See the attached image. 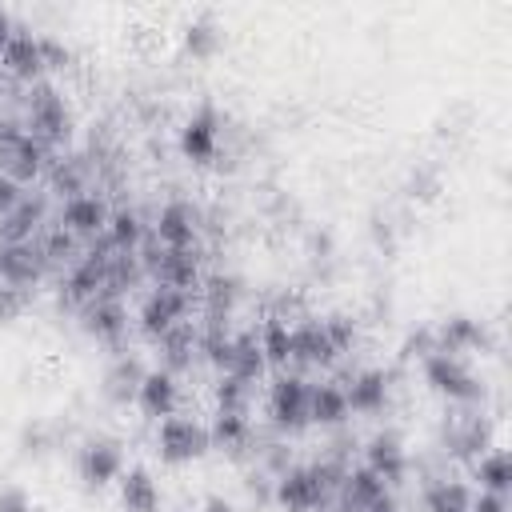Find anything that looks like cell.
I'll list each match as a JSON object with an SVG mask.
<instances>
[{"instance_id": "cell-23", "label": "cell", "mask_w": 512, "mask_h": 512, "mask_svg": "<svg viewBox=\"0 0 512 512\" xmlns=\"http://www.w3.org/2000/svg\"><path fill=\"white\" fill-rule=\"evenodd\" d=\"M348 416H352V412H348L344 388H340L336 380L312 384V392H308V420H312V424H320V428H340Z\"/></svg>"}, {"instance_id": "cell-26", "label": "cell", "mask_w": 512, "mask_h": 512, "mask_svg": "<svg viewBox=\"0 0 512 512\" xmlns=\"http://www.w3.org/2000/svg\"><path fill=\"white\" fill-rule=\"evenodd\" d=\"M264 368H268V360H264V352H260V336H256V332H236L228 368H224L220 376H236V380H244V384H256V380L264 376Z\"/></svg>"}, {"instance_id": "cell-36", "label": "cell", "mask_w": 512, "mask_h": 512, "mask_svg": "<svg viewBox=\"0 0 512 512\" xmlns=\"http://www.w3.org/2000/svg\"><path fill=\"white\" fill-rule=\"evenodd\" d=\"M56 448V424L48 420H28L20 428V452L24 456H48Z\"/></svg>"}, {"instance_id": "cell-19", "label": "cell", "mask_w": 512, "mask_h": 512, "mask_svg": "<svg viewBox=\"0 0 512 512\" xmlns=\"http://www.w3.org/2000/svg\"><path fill=\"white\" fill-rule=\"evenodd\" d=\"M0 68L12 76V80H28L36 84L48 68H44V52H40V36H32L28 28H16L12 40L4 44L0 52Z\"/></svg>"}, {"instance_id": "cell-3", "label": "cell", "mask_w": 512, "mask_h": 512, "mask_svg": "<svg viewBox=\"0 0 512 512\" xmlns=\"http://www.w3.org/2000/svg\"><path fill=\"white\" fill-rule=\"evenodd\" d=\"M72 128H76V120H72V108H68V100L60 96V88L48 84V80H36L32 92H28L24 132H28L32 140H40L44 148H60V144L72 140Z\"/></svg>"}, {"instance_id": "cell-18", "label": "cell", "mask_w": 512, "mask_h": 512, "mask_svg": "<svg viewBox=\"0 0 512 512\" xmlns=\"http://www.w3.org/2000/svg\"><path fill=\"white\" fill-rule=\"evenodd\" d=\"M364 468H368L372 476H380L388 488L400 484V480L408 476V452H404V440H400L392 428L376 432V436L364 444Z\"/></svg>"}, {"instance_id": "cell-32", "label": "cell", "mask_w": 512, "mask_h": 512, "mask_svg": "<svg viewBox=\"0 0 512 512\" xmlns=\"http://www.w3.org/2000/svg\"><path fill=\"white\" fill-rule=\"evenodd\" d=\"M260 352H264V360L268 364H276V368H288V348H292V324H284L280 316H272L260 332Z\"/></svg>"}, {"instance_id": "cell-25", "label": "cell", "mask_w": 512, "mask_h": 512, "mask_svg": "<svg viewBox=\"0 0 512 512\" xmlns=\"http://www.w3.org/2000/svg\"><path fill=\"white\" fill-rule=\"evenodd\" d=\"M208 440H212V448H224V452L240 456L252 444V420H248V412H224V408H216L212 412V424H208Z\"/></svg>"}, {"instance_id": "cell-42", "label": "cell", "mask_w": 512, "mask_h": 512, "mask_svg": "<svg viewBox=\"0 0 512 512\" xmlns=\"http://www.w3.org/2000/svg\"><path fill=\"white\" fill-rule=\"evenodd\" d=\"M24 308H28V292H20V288H12V284H0V324L20 320Z\"/></svg>"}, {"instance_id": "cell-30", "label": "cell", "mask_w": 512, "mask_h": 512, "mask_svg": "<svg viewBox=\"0 0 512 512\" xmlns=\"http://www.w3.org/2000/svg\"><path fill=\"white\" fill-rule=\"evenodd\" d=\"M200 292H204L208 316H232V308H236L240 296H244V284H240V276H232V272H216V276L204 280Z\"/></svg>"}, {"instance_id": "cell-33", "label": "cell", "mask_w": 512, "mask_h": 512, "mask_svg": "<svg viewBox=\"0 0 512 512\" xmlns=\"http://www.w3.org/2000/svg\"><path fill=\"white\" fill-rule=\"evenodd\" d=\"M440 192H444V176H440L436 164H416V168L404 176V196L416 200V204H432Z\"/></svg>"}, {"instance_id": "cell-21", "label": "cell", "mask_w": 512, "mask_h": 512, "mask_svg": "<svg viewBox=\"0 0 512 512\" xmlns=\"http://www.w3.org/2000/svg\"><path fill=\"white\" fill-rule=\"evenodd\" d=\"M44 160H48V148L24 132L12 148H4V152H0V172H4V176H12V180L24 188L28 180H36V176L44 172Z\"/></svg>"}, {"instance_id": "cell-16", "label": "cell", "mask_w": 512, "mask_h": 512, "mask_svg": "<svg viewBox=\"0 0 512 512\" xmlns=\"http://www.w3.org/2000/svg\"><path fill=\"white\" fill-rule=\"evenodd\" d=\"M444 444L460 460H476L480 452L492 448V420L484 412H456L452 424H444Z\"/></svg>"}, {"instance_id": "cell-11", "label": "cell", "mask_w": 512, "mask_h": 512, "mask_svg": "<svg viewBox=\"0 0 512 512\" xmlns=\"http://www.w3.org/2000/svg\"><path fill=\"white\" fill-rule=\"evenodd\" d=\"M340 360L336 344L324 332V320L304 316L300 324H292V348H288V364L296 368H332Z\"/></svg>"}, {"instance_id": "cell-15", "label": "cell", "mask_w": 512, "mask_h": 512, "mask_svg": "<svg viewBox=\"0 0 512 512\" xmlns=\"http://www.w3.org/2000/svg\"><path fill=\"white\" fill-rule=\"evenodd\" d=\"M136 408H140V416L144 420H164V416H176V408H180V384H176V372H168V368H148L144 372V380H140V388H136V400H132Z\"/></svg>"}, {"instance_id": "cell-5", "label": "cell", "mask_w": 512, "mask_h": 512, "mask_svg": "<svg viewBox=\"0 0 512 512\" xmlns=\"http://www.w3.org/2000/svg\"><path fill=\"white\" fill-rule=\"evenodd\" d=\"M152 444H156V456H160L164 464H192V460H200V456L212 448L208 424H200V420H192V416H164V420L156 424Z\"/></svg>"}, {"instance_id": "cell-22", "label": "cell", "mask_w": 512, "mask_h": 512, "mask_svg": "<svg viewBox=\"0 0 512 512\" xmlns=\"http://www.w3.org/2000/svg\"><path fill=\"white\" fill-rule=\"evenodd\" d=\"M144 364L136 360V356H128V352H120L112 364H108V372H104V396H108V404H116V408H124V404H132L136 400V388H140V380H144Z\"/></svg>"}, {"instance_id": "cell-46", "label": "cell", "mask_w": 512, "mask_h": 512, "mask_svg": "<svg viewBox=\"0 0 512 512\" xmlns=\"http://www.w3.org/2000/svg\"><path fill=\"white\" fill-rule=\"evenodd\" d=\"M20 136H24V124H16V120L0 116V152H4V148H12Z\"/></svg>"}, {"instance_id": "cell-45", "label": "cell", "mask_w": 512, "mask_h": 512, "mask_svg": "<svg viewBox=\"0 0 512 512\" xmlns=\"http://www.w3.org/2000/svg\"><path fill=\"white\" fill-rule=\"evenodd\" d=\"M468 512H508V496L496 492H472V508Z\"/></svg>"}, {"instance_id": "cell-39", "label": "cell", "mask_w": 512, "mask_h": 512, "mask_svg": "<svg viewBox=\"0 0 512 512\" xmlns=\"http://www.w3.org/2000/svg\"><path fill=\"white\" fill-rule=\"evenodd\" d=\"M432 352H436V328H432V324L412 328V332L404 336V344H400V356H404V360H424V356H432Z\"/></svg>"}, {"instance_id": "cell-13", "label": "cell", "mask_w": 512, "mask_h": 512, "mask_svg": "<svg viewBox=\"0 0 512 512\" xmlns=\"http://www.w3.org/2000/svg\"><path fill=\"white\" fill-rule=\"evenodd\" d=\"M48 272V260L36 240L28 244H0V284H12L20 292H32Z\"/></svg>"}, {"instance_id": "cell-6", "label": "cell", "mask_w": 512, "mask_h": 512, "mask_svg": "<svg viewBox=\"0 0 512 512\" xmlns=\"http://www.w3.org/2000/svg\"><path fill=\"white\" fill-rule=\"evenodd\" d=\"M308 392H312V384L300 372H280L268 384V420L280 432H304L312 424L308 420Z\"/></svg>"}, {"instance_id": "cell-34", "label": "cell", "mask_w": 512, "mask_h": 512, "mask_svg": "<svg viewBox=\"0 0 512 512\" xmlns=\"http://www.w3.org/2000/svg\"><path fill=\"white\" fill-rule=\"evenodd\" d=\"M160 348H164V368L168 372H176V368H184V364H192V348L200 344V336L192 332V324H176L164 340H156Z\"/></svg>"}, {"instance_id": "cell-31", "label": "cell", "mask_w": 512, "mask_h": 512, "mask_svg": "<svg viewBox=\"0 0 512 512\" xmlns=\"http://www.w3.org/2000/svg\"><path fill=\"white\" fill-rule=\"evenodd\" d=\"M108 244L112 248H120V252H136L140 248V240H144V224H140V216L132 212V208H116L112 216H108Z\"/></svg>"}, {"instance_id": "cell-35", "label": "cell", "mask_w": 512, "mask_h": 512, "mask_svg": "<svg viewBox=\"0 0 512 512\" xmlns=\"http://www.w3.org/2000/svg\"><path fill=\"white\" fill-rule=\"evenodd\" d=\"M84 180H88V168L80 156H68V160H56L52 164V192H60L64 200L68 196H80L84 192Z\"/></svg>"}, {"instance_id": "cell-29", "label": "cell", "mask_w": 512, "mask_h": 512, "mask_svg": "<svg viewBox=\"0 0 512 512\" xmlns=\"http://www.w3.org/2000/svg\"><path fill=\"white\" fill-rule=\"evenodd\" d=\"M424 512H468L472 508V488L464 480H432L420 496Z\"/></svg>"}, {"instance_id": "cell-9", "label": "cell", "mask_w": 512, "mask_h": 512, "mask_svg": "<svg viewBox=\"0 0 512 512\" xmlns=\"http://www.w3.org/2000/svg\"><path fill=\"white\" fill-rule=\"evenodd\" d=\"M188 304H192V292H180V288H164V284H156V288L144 296L140 312H136L140 332H144L148 340H164L176 324H184Z\"/></svg>"}, {"instance_id": "cell-41", "label": "cell", "mask_w": 512, "mask_h": 512, "mask_svg": "<svg viewBox=\"0 0 512 512\" xmlns=\"http://www.w3.org/2000/svg\"><path fill=\"white\" fill-rule=\"evenodd\" d=\"M0 512H40L24 484H0Z\"/></svg>"}, {"instance_id": "cell-12", "label": "cell", "mask_w": 512, "mask_h": 512, "mask_svg": "<svg viewBox=\"0 0 512 512\" xmlns=\"http://www.w3.org/2000/svg\"><path fill=\"white\" fill-rule=\"evenodd\" d=\"M344 388V400H348V412L356 416H376L388 408V396H392V372L384 368H360L352 372L348 380H336Z\"/></svg>"}, {"instance_id": "cell-10", "label": "cell", "mask_w": 512, "mask_h": 512, "mask_svg": "<svg viewBox=\"0 0 512 512\" xmlns=\"http://www.w3.org/2000/svg\"><path fill=\"white\" fill-rule=\"evenodd\" d=\"M108 204L96 196V192H80V196H68L60 204V220L56 228H64L72 240H96L108 232Z\"/></svg>"}, {"instance_id": "cell-8", "label": "cell", "mask_w": 512, "mask_h": 512, "mask_svg": "<svg viewBox=\"0 0 512 512\" xmlns=\"http://www.w3.org/2000/svg\"><path fill=\"white\" fill-rule=\"evenodd\" d=\"M436 328V348L440 352H456V356H488V352H496V336H492V328L484 324V320H476V316H468V312H452V316H444L440 324H432Z\"/></svg>"}, {"instance_id": "cell-1", "label": "cell", "mask_w": 512, "mask_h": 512, "mask_svg": "<svg viewBox=\"0 0 512 512\" xmlns=\"http://www.w3.org/2000/svg\"><path fill=\"white\" fill-rule=\"evenodd\" d=\"M344 464L340 460H316V464H288L276 480H272V504H280L284 512H316L324 508L340 480H344Z\"/></svg>"}, {"instance_id": "cell-50", "label": "cell", "mask_w": 512, "mask_h": 512, "mask_svg": "<svg viewBox=\"0 0 512 512\" xmlns=\"http://www.w3.org/2000/svg\"><path fill=\"white\" fill-rule=\"evenodd\" d=\"M176 512H192V508H176Z\"/></svg>"}, {"instance_id": "cell-48", "label": "cell", "mask_w": 512, "mask_h": 512, "mask_svg": "<svg viewBox=\"0 0 512 512\" xmlns=\"http://www.w3.org/2000/svg\"><path fill=\"white\" fill-rule=\"evenodd\" d=\"M12 32H16V24H12V16H8V8H0V52H4V44L12 40Z\"/></svg>"}, {"instance_id": "cell-4", "label": "cell", "mask_w": 512, "mask_h": 512, "mask_svg": "<svg viewBox=\"0 0 512 512\" xmlns=\"http://www.w3.org/2000/svg\"><path fill=\"white\" fill-rule=\"evenodd\" d=\"M180 156L196 168H208L220 160V144H224V116L212 100H204L184 124H180Z\"/></svg>"}, {"instance_id": "cell-20", "label": "cell", "mask_w": 512, "mask_h": 512, "mask_svg": "<svg viewBox=\"0 0 512 512\" xmlns=\"http://www.w3.org/2000/svg\"><path fill=\"white\" fill-rule=\"evenodd\" d=\"M116 496L124 512H160V484L144 464H132L116 480Z\"/></svg>"}, {"instance_id": "cell-14", "label": "cell", "mask_w": 512, "mask_h": 512, "mask_svg": "<svg viewBox=\"0 0 512 512\" xmlns=\"http://www.w3.org/2000/svg\"><path fill=\"white\" fill-rule=\"evenodd\" d=\"M80 320H84V332L96 340V344H108L116 348L124 336H128V308L120 296H96L80 308Z\"/></svg>"}, {"instance_id": "cell-27", "label": "cell", "mask_w": 512, "mask_h": 512, "mask_svg": "<svg viewBox=\"0 0 512 512\" xmlns=\"http://www.w3.org/2000/svg\"><path fill=\"white\" fill-rule=\"evenodd\" d=\"M44 220V196H28L0 220V244H28Z\"/></svg>"}, {"instance_id": "cell-2", "label": "cell", "mask_w": 512, "mask_h": 512, "mask_svg": "<svg viewBox=\"0 0 512 512\" xmlns=\"http://www.w3.org/2000/svg\"><path fill=\"white\" fill-rule=\"evenodd\" d=\"M420 368H424V384H428L436 396H444L448 404H460V408L484 404V392H488V388H484V380L476 376L472 360L436 348L432 356L420 360Z\"/></svg>"}, {"instance_id": "cell-24", "label": "cell", "mask_w": 512, "mask_h": 512, "mask_svg": "<svg viewBox=\"0 0 512 512\" xmlns=\"http://www.w3.org/2000/svg\"><path fill=\"white\" fill-rule=\"evenodd\" d=\"M180 44H184V52H188L192 60H212V56L220 52V44H224V28H220L216 12H196V16L184 24Z\"/></svg>"}, {"instance_id": "cell-44", "label": "cell", "mask_w": 512, "mask_h": 512, "mask_svg": "<svg viewBox=\"0 0 512 512\" xmlns=\"http://www.w3.org/2000/svg\"><path fill=\"white\" fill-rule=\"evenodd\" d=\"M20 200H24V188H20L12 176H4V172H0V220H4Z\"/></svg>"}, {"instance_id": "cell-7", "label": "cell", "mask_w": 512, "mask_h": 512, "mask_svg": "<svg viewBox=\"0 0 512 512\" xmlns=\"http://www.w3.org/2000/svg\"><path fill=\"white\" fill-rule=\"evenodd\" d=\"M124 444L116 436H88L80 448H76V476L84 480V488L100 492L108 484L120 480L124 472Z\"/></svg>"}, {"instance_id": "cell-17", "label": "cell", "mask_w": 512, "mask_h": 512, "mask_svg": "<svg viewBox=\"0 0 512 512\" xmlns=\"http://www.w3.org/2000/svg\"><path fill=\"white\" fill-rule=\"evenodd\" d=\"M196 232H200V212L188 200H168L156 212V244L160 248H196Z\"/></svg>"}, {"instance_id": "cell-37", "label": "cell", "mask_w": 512, "mask_h": 512, "mask_svg": "<svg viewBox=\"0 0 512 512\" xmlns=\"http://www.w3.org/2000/svg\"><path fill=\"white\" fill-rule=\"evenodd\" d=\"M212 396H216V408H224V412H248L252 384H244L236 376H220L216 388H212Z\"/></svg>"}, {"instance_id": "cell-40", "label": "cell", "mask_w": 512, "mask_h": 512, "mask_svg": "<svg viewBox=\"0 0 512 512\" xmlns=\"http://www.w3.org/2000/svg\"><path fill=\"white\" fill-rule=\"evenodd\" d=\"M40 252H44V260H48V264H60V260H72V252H76V240H72L64 228H52V232L44 236Z\"/></svg>"}, {"instance_id": "cell-49", "label": "cell", "mask_w": 512, "mask_h": 512, "mask_svg": "<svg viewBox=\"0 0 512 512\" xmlns=\"http://www.w3.org/2000/svg\"><path fill=\"white\" fill-rule=\"evenodd\" d=\"M368 512H404V508H400V504H396L392 496H384V500H376V504H372Z\"/></svg>"}, {"instance_id": "cell-47", "label": "cell", "mask_w": 512, "mask_h": 512, "mask_svg": "<svg viewBox=\"0 0 512 512\" xmlns=\"http://www.w3.org/2000/svg\"><path fill=\"white\" fill-rule=\"evenodd\" d=\"M196 512H240V508H236L228 496H220V492H208V496L200 500V508H196Z\"/></svg>"}, {"instance_id": "cell-43", "label": "cell", "mask_w": 512, "mask_h": 512, "mask_svg": "<svg viewBox=\"0 0 512 512\" xmlns=\"http://www.w3.org/2000/svg\"><path fill=\"white\" fill-rule=\"evenodd\" d=\"M40 52H44V68H52V72L72 64V48L64 40H56V36H40Z\"/></svg>"}, {"instance_id": "cell-28", "label": "cell", "mask_w": 512, "mask_h": 512, "mask_svg": "<svg viewBox=\"0 0 512 512\" xmlns=\"http://www.w3.org/2000/svg\"><path fill=\"white\" fill-rule=\"evenodd\" d=\"M472 480L480 484V492H496V496H508V452L500 444H492L488 452H480L472 460Z\"/></svg>"}, {"instance_id": "cell-38", "label": "cell", "mask_w": 512, "mask_h": 512, "mask_svg": "<svg viewBox=\"0 0 512 512\" xmlns=\"http://www.w3.org/2000/svg\"><path fill=\"white\" fill-rule=\"evenodd\" d=\"M324 332H328V340L336 344L340 356H348V352L356 348V336H360V332H356V320H352L348 312H328V316H324Z\"/></svg>"}]
</instances>
